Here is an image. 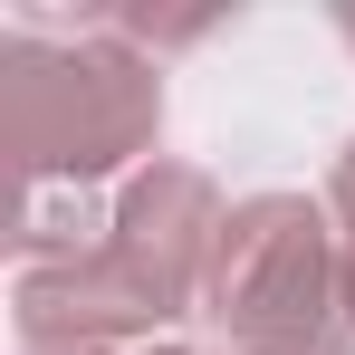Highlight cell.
Returning a JSON list of instances; mask_svg holds the SVG:
<instances>
[{
	"instance_id": "obj_9",
	"label": "cell",
	"mask_w": 355,
	"mask_h": 355,
	"mask_svg": "<svg viewBox=\"0 0 355 355\" xmlns=\"http://www.w3.org/2000/svg\"><path fill=\"white\" fill-rule=\"evenodd\" d=\"M336 39H346V49H355V10H336Z\"/></svg>"
},
{
	"instance_id": "obj_3",
	"label": "cell",
	"mask_w": 355,
	"mask_h": 355,
	"mask_svg": "<svg viewBox=\"0 0 355 355\" xmlns=\"http://www.w3.org/2000/svg\"><path fill=\"white\" fill-rule=\"evenodd\" d=\"M192 307L154 288L144 269H125L116 250H77V259H39L10 279V327L19 355H116V346H173Z\"/></svg>"
},
{
	"instance_id": "obj_8",
	"label": "cell",
	"mask_w": 355,
	"mask_h": 355,
	"mask_svg": "<svg viewBox=\"0 0 355 355\" xmlns=\"http://www.w3.org/2000/svg\"><path fill=\"white\" fill-rule=\"evenodd\" d=\"M116 355H192V346H116Z\"/></svg>"
},
{
	"instance_id": "obj_2",
	"label": "cell",
	"mask_w": 355,
	"mask_h": 355,
	"mask_svg": "<svg viewBox=\"0 0 355 355\" xmlns=\"http://www.w3.org/2000/svg\"><path fill=\"white\" fill-rule=\"evenodd\" d=\"M202 317L221 355H355L346 221L317 192H250L221 221Z\"/></svg>"
},
{
	"instance_id": "obj_7",
	"label": "cell",
	"mask_w": 355,
	"mask_h": 355,
	"mask_svg": "<svg viewBox=\"0 0 355 355\" xmlns=\"http://www.w3.org/2000/svg\"><path fill=\"white\" fill-rule=\"evenodd\" d=\"M346 317H355V221H346Z\"/></svg>"
},
{
	"instance_id": "obj_5",
	"label": "cell",
	"mask_w": 355,
	"mask_h": 355,
	"mask_svg": "<svg viewBox=\"0 0 355 355\" xmlns=\"http://www.w3.org/2000/svg\"><path fill=\"white\" fill-rule=\"evenodd\" d=\"M96 29H116L125 49H144V58H164V49H192V39H211L221 29V10H87Z\"/></svg>"
},
{
	"instance_id": "obj_1",
	"label": "cell",
	"mask_w": 355,
	"mask_h": 355,
	"mask_svg": "<svg viewBox=\"0 0 355 355\" xmlns=\"http://www.w3.org/2000/svg\"><path fill=\"white\" fill-rule=\"evenodd\" d=\"M0 135L29 192H87V182L125 192L164 144V58L125 49L96 19H77L67 39L19 19L0 39Z\"/></svg>"
},
{
	"instance_id": "obj_6",
	"label": "cell",
	"mask_w": 355,
	"mask_h": 355,
	"mask_svg": "<svg viewBox=\"0 0 355 355\" xmlns=\"http://www.w3.org/2000/svg\"><path fill=\"white\" fill-rule=\"evenodd\" d=\"M327 211H336V221H355V135L336 144V173H327Z\"/></svg>"
},
{
	"instance_id": "obj_4",
	"label": "cell",
	"mask_w": 355,
	"mask_h": 355,
	"mask_svg": "<svg viewBox=\"0 0 355 355\" xmlns=\"http://www.w3.org/2000/svg\"><path fill=\"white\" fill-rule=\"evenodd\" d=\"M221 221H231L221 182L202 173V164L154 154V164L116 192V211H106V250H116L125 269H144L154 288L173 297V307H192V317H202V279H211Z\"/></svg>"
}]
</instances>
